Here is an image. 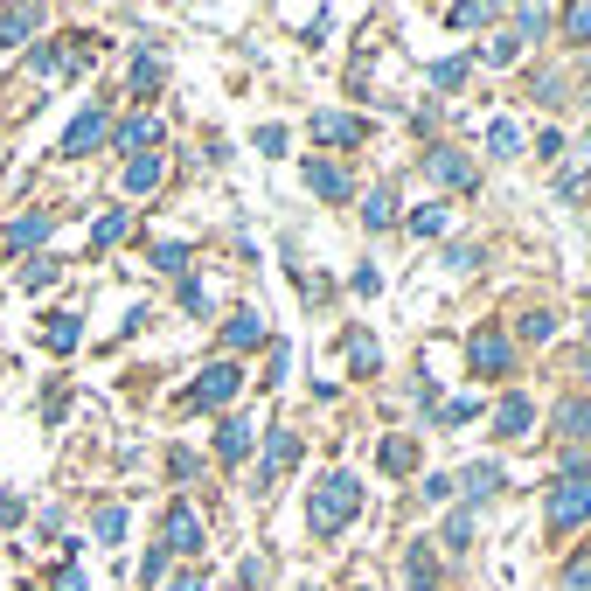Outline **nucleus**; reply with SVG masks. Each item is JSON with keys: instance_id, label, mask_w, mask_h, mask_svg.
I'll use <instances>...</instances> for the list:
<instances>
[{"instance_id": "nucleus-1", "label": "nucleus", "mask_w": 591, "mask_h": 591, "mask_svg": "<svg viewBox=\"0 0 591 591\" xmlns=\"http://www.w3.org/2000/svg\"><path fill=\"white\" fill-rule=\"evenodd\" d=\"M355 515H362L355 473H327V480L313 487V529H341V522H355Z\"/></svg>"}, {"instance_id": "nucleus-2", "label": "nucleus", "mask_w": 591, "mask_h": 591, "mask_svg": "<svg viewBox=\"0 0 591 591\" xmlns=\"http://www.w3.org/2000/svg\"><path fill=\"white\" fill-rule=\"evenodd\" d=\"M578 522H591V480H564L550 494V529H578Z\"/></svg>"}, {"instance_id": "nucleus-3", "label": "nucleus", "mask_w": 591, "mask_h": 591, "mask_svg": "<svg viewBox=\"0 0 591 591\" xmlns=\"http://www.w3.org/2000/svg\"><path fill=\"white\" fill-rule=\"evenodd\" d=\"M244 390V369L237 362H216V369H202V383L188 390V404H230Z\"/></svg>"}, {"instance_id": "nucleus-4", "label": "nucleus", "mask_w": 591, "mask_h": 591, "mask_svg": "<svg viewBox=\"0 0 591 591\" xmlns=\"http://www.w3.org/2000/svg\"><path fill=\"white\" fill-rule=\"evenodd\" d=\"M160 550H181V557L202 550V522H195V508H167V543H160Z\"/></svg>"}, {"instance_id": "nucleus-5", "label": "nucleus", "mask_w": 591, "mask_h": 591, "mask_svg": "<svg viewBox=\"0 0 591 591\" xmlns=\"http://www.w3.org/2000/svg\"><path fill=\"white\" fill-rule=\"evenodd\" d=\"M98 140H105V112L91 105V112H77V126L63 133V153L77 160V153H91V147H98Z\"/></svg>"}, {"instance_id": "nucleus-6", "label": "nucleus", "mask_w": 591, "mask_h": 591, "mask_svg": "<svg viewBox=\"0 0 591 591\" xmlns=\"http://www.w3.org/2000/svg\"><path fill=\"white\" fill-rule=\"evenodd\" d=\"M313 140H320V147H355V140H362V119L320 112V119H313Z\"/></svg>"}, {"instance_id": "nucleus-7", "label": "nucleus", "mask_w": 591, "mask_h": 591, "mask_svg": "<svg viewBox=\"0 0 591 591\" xmlns=\"http://www.w3.org/2000/svg\"><path fill=\"white\" fill-rule=\"evenodd\" d=\"M306 181H313V195H327V202H348V195H355V181H348L334 160H313V167H306Z\"/></svg>"}, {"instance_id": "nucleus-8", "label": "nucleus", "mask_w": 591, "mask_h": 591, "mask_svg": "<svg viewBox=\"0 0 591 591\" xmlns=\"http://www.w3.org/2000/svg\"><path fill=\"white\" fill-rule=\"evenodd\" d=\"M501 362H508V334L487 327V334L473 341V369H480V376H501Z\"/></svg>"}, {"instance_id": "nucleus-9", "label": "nucleus", "mask_w": 591, "mask_h": 591, "mask_svg": "<svg viewBox=\"0 0 591 591\" xmlns=\"http://www.w3.org/2000/svg\"><path fill=\"white\" fill-rule=\"evenodd\" d=\"M529 418H536V404H529V397H501V404H494L501 439H522V432H529Z\"/></svg>"}, {"instance_id": "nucleus-10", "label": "nucleus", "mask_w": 591, "mask_h": 591, "mask_svg": "<svg viewBox=\"0 0 591 591\" xmlns=\"http://www.w3.org/2000/svg\"><path fill=\"white\" fill-rule=\"evenodd\" d=\"M251 432H258V425H251V418H223V432H216V452H223V459H230V466H237V459H244V452H251Z\"/></svg>"}, {"instance_id": "nucleus-11", "label": "nucleus", "mask_w": 591, "mask_h": 591, "mask_svg": "<svg viewBox=\"0 0 591 591\" xmlns=\"http://www.w3.org/2000/svg\"><path fill=\"white\" fill-rule=\"evenodd\" d=\"M49 223H56V216H42V209L21 216V223H7V251H35V244L49 237Z\"/></svg>"}, {"instance_id": "nucleus-12", "label": "nucleus", "mask_w": 591, "mask_h": 591, "mask_svg": "<svg viewBox=\"0 0 591 591\" xmlns=\"http://www.w3.org/2000/svg\"><path fill=\"white\" fill-rule=\"evenodd\" d=\"M42 341H49L56 355H70V348L84 341V327H77V313H49V327H42Z\"/></svg>"}, {"instance_id": "nucleus-13", "label": "nucleus", "mask_w": 591, "mask_h": 591, "mask_svg": "<svg viewBox=\"0 0 591 591\" xmlns=\"http://www.w3.org/2000/svg\"><path fill=\"white\" fill-rule=\"evenodd\" d=\"M160 167H167L160 153H133V160H126V188H133V195H147L153 181H160Z\"/></svg>"}, {"instance_id": "nucleus-14", "label": "nucleus", "mask_w": 591, "mask_h": 591, "mask_svg": "<svg viewBox=\"0 0 591 591\" xmlns=\"http://www.w3.org/2000/svg\"><path fill=\"white\" fill-rule=\"evenodd\" d=\"M459 487H466L473 501H487V494L501 487V466H494V459H480V466H466V473H459Z\"/></svg>"}, {"instance_id": "nucleus-15", "label": "nucleus", "mask_w": 591, "mask_h": 591, "mask_svg": "<svg viewBox=\"0 0 591 591\" xmlns=\"http://www.w3.org/2000/svg\"><path fill=\"white\" fill-rule=\"evenodd\" d=\"M432 174H439V181H452V188H473V167H466V160H459L452 147L432 153Z\"/></svg>"}, {"instance_id": "nucleus-16", "label": "nucleus", "mask_w": 591, "mask_h": 591, "mask_svg": "<svg viewBox=\"0 0 591 591\" xmlns=\"http://www.w3.org/2000/svg\"><path fill=\"white\" fill-rule=\"evenodd\" d=\"M362 223H369V230H390V223H397V195H390V188H376V195L362 202Z\"/></svg>"}, {"instance_id": "nucleus-17", "label": "nucleus", "mask_w": 591, "mask_h": 591, "mask_svg": "<svg viewBox=\"0 0 591 591\" xmlns=\"http://www.w3.org/2000/svg\"><path fill=\"white\" fill-rule=\"evenodd\" d=\"M223 341H230V348H258V341H265V320H258V313H237V320L223 327Z\"/></svg>"}, {"instance_id": "nucleus-18", "label": "nucleus", "mask_w": 591, "mask_h": 591, "mask_svg": "<svg viewBox=\"0 0 591 591\" xmlns=\"http://www.w3.org/2000/svg\"><path fill=\"white\" fill-rule=\"evenodd\" d=\"M293 459H299L293 432H272V439H265V473H279V466H293Z\"/></svg>"}, {"instance_id": "nucleus-19", "label": "nucleus", "mask_w": 591, "mask_h": 591, "mask_svg": "<svg viewBox=\"0 0 591 591\" xmlns=\"http://www.w3.org/2000/svg\"><path fill=\"white\" fill-rule=\"evenodd\" d=\"M557 432L564 439H591V404H564L557 411Z\"/></svg>"}, {"instance_id": "nucleus-20", "label": "nucleus", "mask_w": 591, "mask_h": 591, "mask_svg": "<svg viewBox=\"0 0 591 591\" xmlns=\"http://www.w3.org/2000/svg\"><path fill=\"white\" fill-rule=\"evenodd\" d=\"M35 21H42V7H14V14H0V42H21Z\"/></svg>"}, {"instance_id": "nucleus-21", "label": "nucleus", "mask_w": 591, "mask_h": 591, "mask_svg": "<svg viewBox=\"0 0 591 591\" xmlns=\"http://www.w3.org/2000/svg\"><path fill=\"white\" fill-rule=\"evenodd\" d=\"M404 578H411V591H432V585H439V571H432V550H411Z\"/></svg>"}, {"instance_id": "nucleus-22", "label": "nucleus", "mask_w": 591, "mask_h": 591, "mask_svg": "<svg viewBox=\"0 0 591 591\" xmlns=\"http://www.w3.org/2000/svg\"><path fill=\"white\" fill-rule=\"evenodd\" d=\"M383 466H390V473H411V466H418V445L411 439H383Z\"/></svg>"}, {"instance_id": "nucleus-23", "label": "nucleus", "mask_w": 591, "mask_h": 591, "mask_svg": "<svg viewBox=\"0 0 591 591\" xmlns=\"http://www.w3.org/2000/svg\"><path fill=\"white\" fill-rule=\"evenodd\" d=\"M35 70H42V77H56V70H77V49H56V42H49V49H35Z\"/></svg>"}, {"instance_id": "nucleus-24", "label": "nucleus", "mask_w": 591, "mask_h": 591, "mask_svg": "<svg viewBox=\"0 0 591 591\" xmlns=\"http://www.w3.org/2000/svg\"><path fill=\"white\" fill-rule=\"evenodd\" d=\"M98 543H126V508H98Z\"/></svg>"}, {"instance_id": "nucleus-25", "label": "nucleus", "mask_w": 591, "mask_h": 591, "mask_svg": "<svg viewBox=\"0 0 591 591\" xmlns=\"http://www.w3.org/2000/svg\"><path fill=\"white\" fill-rule=\"evenodd\" d=\"M564 591H591V543L571 557V564H564Z\"/></svg>"}, {"instance_id": "nucleus-26", "label": "nucleus", "mask_w": 591, "mask_h": 591, "mask_svg": "<svg viewBox=\"0 0 591 591\" xmlns=\"http://www.w3.org/2000/svg\"><path fill=\"white\" fill-rule=\"evenodd\" d=\"M126 237V209H112V216H98V230H91V244L105 251V244H119Z\"/></svg>"}, {"instance_id": "nucleus-27", "label": "nucleus", "mask_w": 591, "mask_h": 591, "mask_svg": "<svg viewBox=\"0 0 591 591\" xmlns=\"http://www.w3.org/2000/svg\"><path fill=\"white\" fill-rule=\"evenodd\" d=\"M466 536H473V515H466V508H459V515H452V522H445V550H452V557H459V550H466Z\"/></svg>"}, {"instance_id": "nucleus-28", "label": "nucleus", "mask_w": 591, "mask_h": 591, "mask_svg": "<svg viewBox=\"0 0 591 591\" xmlns=\"http://www.w3.org/2000/svg\"><path fill=\"white\" fill-rule=\"evenodd\" d=\"M153 133H160L153 119H126V126H119V147H153Z\"/></svg>"}, {"instance_id": "nucleus-29", "label": "nucleus", "mask_w": 591, "mask_h": 591, "mask_svg": "<svg viewBox=\"0 0 591 591\" xmlns=\"http://www.w3.org/2000/svg\"><path fill=\"white\" fill-rule=\"evenodd\" d=\"M133 91H140V98H153V91H160V63H153V56H140V63H133Z\"/></svg>"}, {"instance_id": "nucleus-30", "label": "nucleus", "mask_w": 591, "mask_h": 591, "mask_svg": "<svg viewBox=\"0 0 591 591\" xmlns=\"http://www.w3.org/2000/svg\"><path fill=\"white\" fill-rule=\"evenodd\" d=\"M564 35H571V42H591V0H578V7L564 14Z\"/></svg>"}, {"instance_id": "nucleus-31", "label": "nucleus", "mask_w": 591, "mask_h": 591, "mask_svg": "<svg viewBox=\"0 0 591 591\" xmlns=\"http://www.w3.org/2000/svg\"><path fill=\"white\" fill-rule=\"evenodd\" d=\"M348 362H355L362 376H376V341H369V334H355V341H348Z\"/></svg>"}, {"instance_id": "nucleus-32", "label": "nucleus", "mask_w": 591, "mask_h": 591, "mask_svg": "<svg viewBox=\"0 0 591 591\" xmlns=\"http://www.w3.org/2000/svg\"><path fill=\"white\" fill-rule=\"evenodd\" d=\"M459 77H466V56H445V63H432V84H439V91H452Z\"/></svg>"}, {"instance_id": "nucleus-33", "label": "nucleus", "mask_w": 591, "mask_h": 591, "mask_svg": "<svg viewBox=\"0 0 591 591\" xmlns=\"http://www.w3.org/2000/svg\"><path fill=\"white\" fill-rule=\"evenodd\" d=\"M487 147L501 153V160H508V153H522V133H515V126H508V119H501V126H494V133H487Z\"/></svg>"}, {"instance_id": "nucleus-34", "label": "nucleus", "mask_w": 591, "mask_h": 591, "mask_svg": "<svg viewBox=\"0 0 591 591\" xmlns=\"http://www.w3.org/2000/svg\"><path fill=\"white\" fill-rule=\"evenodd\" d=\"M543 28H550V7H522L515 14V35H543Z\"/></svg>"}, {"instance_id": "nucleus-35", "label": "nucleus", "mask_w": 591, "mask_h": 591, "mask_svg": "<svg viewBox=\"0 0 591 591\" xmlns=\"http://www.w3.org/2000/svg\"><path fill=\"white\" fill-rule=\"evenodd\" d=\"M515 49H522V35H494L480 56H487V63H515Z\"/></svg>"}, {"instance_id": "nucleus-36", "label": "nucleus", "mask_w": 591, "mask_h": 591, "mask_svg": "<svg viewBox=\"0 0 591 591\" xmlns=\"http://www.w3.org/2000/svg\"><path fill=\"white\" fill-rule=\"evenodd\" d=\"M153 265H160V272H188V244H160Z\"/></svg>"}, {"instance_id": "nucleus-37", "label": "nucleus", "mask_w": 591, "mask_h": 591, "mask_svg": "<svg viewBox=\"0 0 591 591\" xmlns=\"http://www.w3.org/2000/svg\"><path fill=\"white\" fill-rule=\"evenodd\" d=\"M487 14H494V7H480V0H466V7H452L445 21H452V28H473V21H487Z\"/></svg>"}, {"instance_id": "nucleus-38", "label": "nucleus", "mask_w": 591, "mask_h": 591, "mask_svg": "<svg viewBox=\"0 0 591 591\" xmlns=\"http://www.w3.org/2000/svg\"><path fill=\"white\" fill-rule=\"evenodd\" d=\"M411 230H418V237H439V230H445V209H418V216H411Z\"/></svg>"}, {"instance_id": "nucleus-39", "label": "nucleus", "mask_w": 591, "mask_h": 591, "mask_svg": "<svg viewBox=\"0 0 591 591\" xmlns=\"http://www.w3.org/2000/svg\"><path fill=\"white\" fill-rule=\"evenodd\" d=\"M522 334H529V341H550V334H557V320H550V313H529V320H522Z\"/></svg>"}, {"instance_id": "nucleus-40", "label": "nucleus", "mask_w": 591, "mask_h": 591, "mask_svg": "<svg viewBox=\"0 0 591 591\" xmlns=\"http://www.w3.org/2000/svg\"><path fill=\"white\" fill-rule=\"evenodd\" d=\"M466 418H473V404H466V397H452V404H439V425H466Z\"/></svg>"}, {"instance_id": "nucleus-41", "label": "nucleus", "mask_w": 591, "mask_h": 591, "mask_svg": "<svg viewBox=\"0 0 591 591\" xmlns=\"http://www.w3.org/2000/svg\"><path fill=\"white\" fill-rule=\"evenodd\" d=\"M445 265H459V272H473V265H480V251H473V244H452V251H445Z\"/></svg>"}, {"instance_id": "nucleus-42", "label": "nucleus", "mask_w": 591, "mask_h": 591, "mask_svg": "<svg viewBox=\"0 0 591 591\" xmlns=\"http://www.w3.org/2000/svg\"><path fill=\"white\" fill-rule=\"evenodd\" d=\"M425 501H452V473H432V480H425Z\"/></svg>"}, {"instance_id": "nucleus-43", "label": "nucleus", "mask_w": 591, "mask_h": 591, "mask_svg": "<svg viewBox=\"0 0 591 591\" xmlns=\"http://www.w3.org/2000/svg\"><path fill=\"white\" fill-rule=\"evenodd\" d=\"M167 591H202V578H195V571H181V578H174Z\"/></svg>"}]
</instances>
